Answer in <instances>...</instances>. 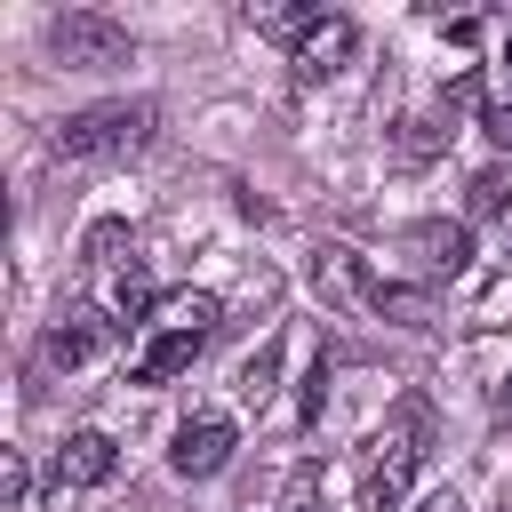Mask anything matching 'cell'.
Listing matches in <instances>:
<instances>
[{
  "label": "cell",
  "mask_w": 512,
  "mask_h": 512,
  "mask_svg": "<svg viewBox=\"0 0 512 512\" xmlns=\"http://www.w3.org/2000/svg\"><path fill=\"white\" fill-rule=\"evenodd\" d=\"M480 136L512 152V96H488V104H480Z\"/></svg>",
  "instance_id": "obj_19"
},
{
  "label": "cell",
  "mask_w": 512,
  "mask_h": 512,
  "mask_svg": "<svg viewBox=\"0 0 512 512\" xmlns=\"http://www.w3.org/2000/svg\"><path fill=\"white\" fill-rule=\"evenodd\" d=\"M152 128H160V112L152 104H88V112H72L64 128H56V160H136L144 144H152Z\"/></svg>",
  "instance_id": "obj_1"
},
{
  "label": "cell",
  "mask_w": 512,
  "mask_h": 512,
  "mask_svg": "<svg viewBox=\"0 0 512 512\" xmlns=\"http://www.w3.org/2000/svg\"><path fill=\"white\" fill-rule=\"evenodd\" d=\"M152 312H160V296H152V280L128 264V272L112 280V320H152Z\"/></svg>",
  "instance_id": "obj_15"
},
{
  "label": "cell",
  "mask_w": 512,
  "mask_h": 512,
  "mask_svg": "<svg viewBox=\"0 0 512 512\" xmlns=\"http://www.w3.org/2000/svg\"><path fill=\"white\" fill-rule=\"evenodd\" d=\"M488 400H496V416H512V368L496 376V392H488Z\"/></svg>",
  "instance_id": "obj_22"
},
{
  "label": "cell",
  "mask_w": 512,
  "mask_h": 512,
  "mask_svg": "<svg viewBox=\"0 0 512 512\" xmlns=\"http://www.w3.org/2000/svg\"><path fill=\"white\" fill-rule=\"evenodd\" d=\"M248 24H256L264 40H280V48L296 56V48H304V32L320 24V8H312V0H264V8H248Z\"/></svg>",
  "instance_id": "obj_13"
},
{
  "label": "cell",
  "mask_w": 512,
  "mask_h": 512,
  "mask_svg": "<svg viewBox=\"0 0 512 512\" xmlns=\"http://www.w3.org/2000/svg\"><path fill=\"white\" fill-rule=\"evenodd\" d=\"M112 472H120V440L96 432V424H88V432H64V448L48 456V480H56V488H104Z\"/></svg>",
  "instance_id": "obj_5"
},
{
  "label": "cell",
  "mask_w": 512,
  "mask_h": 512,
  "mask_svg": "<svg viewBox=\"0 0 512 512\" xmlns=\"http://www.w3.org/2000/svg\"><path fill=\"white\" fill-rule=\"evenodd\" d=\"M272 368H280V344H256V360L240 368V400H264L272 392Z\"/></svg>",
  "instance_id": "obj_18"
},
{
  "label": "cell",
  "mask_w": 512,
  "mask_h": 512,
  "mask_svg": "<svg viewBox=\"0 0 512 512\" xmlns=\"http://www.w3.org/2000/svg\"><path fill=\"white\" fill-rule=\"evenodd\" d=\"M376 320H400V328H432V296L424 288H400V280H384V272H368V296H360Z\"/></svg>",
  "instance_id": "obj_12"
},
{
  "label": "cell",
  "mask_w": 512,
  "mask_h": 512,
  "mask_svg": "<svg viewBox=\"0 0 512 512\" xmlns=\"http://www.w3.org/2000/svg\"><path fill=\"white\" fill-rule=\"evenodd\" d=\"M440 144H448V128H440V120H400V144H392V152H400V168H424Z\"/></svg>",
  "instance_id": "obj_16"
},
{
  "label": "cell",
  "mask_w": 512,
  "mask_h": 512,
  "mask_svg": "<svg viewBox=\"0 0 512 512\" xmlns=\"http://www.w3.org/2000/svg\"><path fill=\"white\" fill-rule=\"evenodd\" d=\"M312 288H320V296H336V304H360V296H368V264H360L352 248H336V240H328V248L312 256Z\"/></svg>",
  "instance_id": "obj_11"
},
{
  "label": "cell",
  "mask_w": 512,
  "mask_h": 512,
  "mask_svg": "<svg viewBox=\"0 0 512 512\" xmlns=\"http://www.w3.org/2000/svg\"><path fill=\"white\" fill-rule=\"evenodd\" d=\"M400 256H408L424 280H464V272H472V224H456V216H416V224L400 232Z\"/></svg>",
  "instance_id": "obj_3"
},
{
  "label": "cell",
  "mask_w": 512,
  "mask_h": 512,
  "mask_svg": "<svg viewBox=\"0 0 512 512\" xmlns=\"http://www.w3.org/2000/svg\"><path fill=\"white\" fill-rule=\"evenodd\" d=\"M288 512H312V504H288Z\"/></svg>",
  "instance_id": "obj_24"
},
{
  "label": "cell",
  "mask_w": 512,
  "mask_h": 512,
  "mask_svg": "<svg viewBox=\"0 0 512 512\" xmlns=\"http://www.w3.org/2000/svg\"><path fill=\"white\" fill-rule=\"evenodd\" d=\"M80 264H96V272H128V264H136V224H128V216H96V224L80 232Z\"/></svg>",
  "instance_id": "obj_10"
},
{
  "label": "cell",
  "mask_w": 512,
  "mask_h": 512,
  "mask_svg": "<svg viewBox=\"0 0 512 512\" xmlns=\"http://www.w3.org/2000/svg\"><path fill=\"white\" fill-rule=\"evenodd\" d=\"M48 56L72 64V72H112V64L136 56V40H128V24L104 16V8H64V16H48Z\"/></svg>",
  "instance_id": "obj_2"
},
{
  "label": "cell",
  "mask_w": 512,
  "mask_h": 512,
  "mask_svg": "<svg viewBox=\"0 0 512 512\" xmlns=\"http://www.w3.org/2000/svg\"><path fill=\"white\" fill-rule=\"evenodd\" d=\"M112 344H120V320H112V312H96V304H72V312L48 328V344H40V352H48L56 368H80V360H96V352H112Z\"/></svg>",
  "instance_id": "obj_6"
},
{
  "label": "cell",
  "mask_w": 512,
  "mask_h": 512,
  "mask_svg": "<svg viewBox=\"0 0 512 512\" xmlns=\"http://www.w3.org/2000/svg\"><path fill=\"white\" fill-rule=\"evenodd\" d=\"M0 496H8V512H24V504H32V464H24V448H8V456H0Z\"/></svg>",
  "instance_id": "obj_17"
},
{
  "label": "cell",
  "mask_w": 512,
  "mask_h": 512,
  "mask_svg": "<svg viewBox=\"0 0 512 512\" xmlns=\"http://www.w3.org/2000/svg\"><path fill=\"white\" fill-rule=\"evenodd\" d=\"M464 216H512V168H480L472 184H464Z\"/></svg>",
  "instance_id": "obj_14"
},
{
  "label": "cell",
  "mask_w": 512,
  "mask_h": 512,
  "mask_svg": "<svg viewBox=\"0 0 512 512\" xmlns=\"http://www.w3.org/2000/svg\"><path fill=\"white\" fill-rule=\"evenodd\" d=\"M464 104H480V80H472V72H456V80L440 88V120H448V112H464Z\"/></svg>",
  "instance_id": "obj_20"
},
{
  "label": "cell",
  "mask_w": 512,
  "mask_h": 512,
  "mask_svg": "<svg viewBox=\"0 0 512 512\" xmlns=\"http://www.w3.org/2000/svg\"><path fill=\"white\" fill-rule=\"evenodd\" d=\"M232 448H240L232 416H184L176 440H168V472H176V480H216V472L232 464Z\"/></svg>",
  "instance_id": "obj_4"
},
{
  "label": "cell",
  "mask_w": 512,
  "mask_h": 512,
  "mask_svg": "<svg viewBox=\"0 0 512 512\" xmlns=\"http://www.w3.org/2000/svg\"><path fill=\"white\" fill-rule=\"evenodd\" d=\"M504 80H512V32H504Z\"/></svg>",
  "instance_id": "obj_23"
},
{
  "label": "cell",
  "mask_w": 512,
  "mask_h": 512,
  "mask_svg": "<svg viewBox=\"0 0 512 512\" xmlns=\"http://www.w3.org/2000/svg\"><path fill=\"white\" fill-rule=\"evenodd\" d=\"M216 320H224V304L208 288H168L152 312V328H168V336H216Z\"/></svg>",
  "instance_id": "obj_8"
},
{
  "label": "cell",
  "mask_w": 512,
  "mask_h": 512,
  "mask_svg": "<svg viewBox=\"0 0 512 512\" xmlns=\"http://www.w3.org/2000/svg\"><path fill=\"white\" fill-rule=\"evenodd\" d=\"M352 48H360V24L328 8V16H320V24L304 32V48H296L288 64H296V80H336V72L352 64Z\"/></svg>",
  "instance_id": "obj_7"
},
{
  "label": "cell",
  "mask_w": 512,
  "mask_h": 512,
  "mask_svg": "<svg viewBox=\"0 0 512 512\" xmlns=\"http://www.w3.org/2000/svg\"><path fill=\"white\" fill-rule=\"evenodd\" d=\"M320 384H328V360H312V376H304V416H320Z\"/></svg>",
  "instance_id": "obj_21"
},
{
  "label": "cell",
  "mask_w": 512,
  "mask_h": 512,
  "mask_svg": "<svg viewBox=\"0 0 512 512\" xmlns=\"http://www.w3.org/2000/svg\"><path fill=\"white\" fill-rule=\"evenodd\" d=\"M200 344H208V336H168V328H152V344L136 352L128 384H168V376H184V368L200 360Z\"/></svg>",
  "instance_id": "obj_9"
}]
</instances>
